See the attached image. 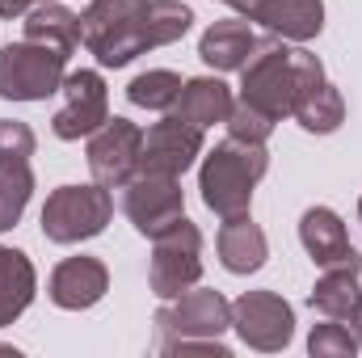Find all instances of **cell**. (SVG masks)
Wrapping results in <instances>:
<instances>
[{
	"label": "cell",
	"instance_id": "d4e9b609",
	"mask_svg": "<svg viewBox=\"0 0 362 358\" xmlns=\"http://www.w3.org/2000/svg\"><path fill=\"white\" fill-rule=\"evenodd\" d=\"M308 350H312L316 358H354L358 354V337H354L350 325L325 316L320 325H312V333H308Z\"/></svg>",
	"mask_w": 362,
	"mask_h": 358
},
{
	"label": "cell",
	"instance_id": "ba28073f",
	"mask_svg": "<svg viewBox=\"0 0 362 358\" xmlns=\"http://www.w3.org/2000/svg\"><path fill=\"white\" fill-rule=\"evenodd\" d=\"M232 329L245 346L278 354L295 337V308L278 291H245L240 299H232Z\"/></svg>",
	"mask_w": 362,
	"mask_h": 358
},
{
	"label": "cell",
	"instance_id": "d6986e66",
	"mask_svg": "<svg viewBox=\"0 0 362 358\" xmlns=\"http://www.w3.org/2000/svg\"><path fill=\"white\" fill-rule=\"evenodd\" d=\"M21 30H25L30 42H42V47H51V51H59V55H72V51L81 47V13H72L64 0H42V4H34V8L25 13Z\"/></svg>",
	"mask_w": 362,
	"mask_h": 358
},
{
	"label": "cell",
	"instance_id": "277c9868",
	"mask_svg": "<svg viewBox=\"0 0 362 358\" xmlns=\"http://www.w3.org/2000/svg\"><path fill=\"white\" fill-rule=\"evenodd\" d=\"M110 215H114V198H110L105 185L93 181V185L51 190L47 202H42L38 224H42V236L51 245H81V241H93V236L105 232Z\"/></svg>",
	"mask_w": 362,
	"mask_h": 358
},
{
	"label": "cell",
	"instance_id": "52a82bcc",
	"mask_svg": "<svg viewBox=\"0 0 362 358\" xmlns=\"http://www.w3.org/2000/svg\"><path fill=\"white\" fill-rule=\"evenodd\" d=\"M156 325V350L165 354L181 337H223L232 329V304L219 291L189 287L177 299H165V308L152 316Z\"/></svg>",
	"mask_w": 362,
	"mask_h": 358
},
{
	"label": "cell",
	"instance_id": "7a4b0ae2",
	"mask_svg": "<svg viewBox=\"0 0 362 358\" xmlns=\"http://www.w3.org/2000/svg\"><path fill=\"white\" fill-rule=\"evenodd\" d=\"M320 81H329L320 55H312L308 47H286V38L270 34V38H257L249 64L240 68V97L236 101L282 122V118H291L299 97L312 93Z\"/></svg>",
	"mask_w": 362,
	"mask_h": 358
},
{
	"label": "cell",
	"instance_id": "6da1fadb",
	"mask_svg": "<svg viewBox=\"0 0 362 358\" xmlns=\"http://www.w3.org/2000/svg\"><path fill=\"white\" fill-rule=\"evenodd\" d=\"M194 25V8L181 0H89L81 13V42L101 68H127L131 59L177 42Z\"/></svg>",
	"mask_w": 362,
	"mask_h": 358
},
{
	"label": "cell",
	"instance_id": "7402d4cb",
	"mask_svg": "<svg viewBox=\"0 0 362 358\" xmlns=\"http://www.w3.org/2000/svg\"><path fill=\"white\" fill-rule=\"evenodd\" d=\"M291 118L308 131V135H333L346 122V97L337 93L333 81H320L312 93L299 97V105L291 110Z\"/></svg>",
	"mask_w": 362,
	"mask_h": 358
},
{
	"label": "cell",
	"instance_id": "3957f363",
	"mask_svg": "<svg viewBox=\"0 0 362 358\" xmlns=\"http://www.w3.org/2000/svg\"><path fill=\"white\" fill-rule=\"evenodd\" d=\"M270 169V152L266 144H245V139H223L202 156L198 169V190L206 211H215L219 219L228 215H245L253 207V190Z\"/></svg>",
	"mask_w": 362,
	"mask_h": 358
},
{
	"label": "cell",
	"instance_id": "ffe728a7",
	"mask_svg": "<svg viewBox=\"0 0 362 358\" xmlns=\"http://www.w3.org/2000/svg\"><path fill=\"white\" fill-rule=\"evenodd\" d=\"M358 274H362V258H358V262H346V266H329L320 278H316V287H312L308 304H312L320 316L350 321V316H354V308L362 304Z\"/></svg>",
	"mask_w": 362,
	"mask_h": 358
},
{
	"label": "cell",
	"instance_id": "e0dca14e",
	"mask_svg": "<svg viewBox=\"0 0 362 358\" xmlns=\"http://www.w3.org/2000/svg\"><path fill=\"white\" fill-rule=\"evenodd\" d=\"M253 47H257V34H253V25H249L245 17L215 21V25H206V34L198 38V55H202V64L215 68V72H240V68L249 64Z\"/></svg>",
	"mask_w": 362,
	"mask_h": 358
},
{
	"label": "cell",
	"instance_id": "8fae6325",
	"mask_svg": "<svg viewBox=\"0 0 362 358\" xmlns=\"http://www.w3.org/2000/svg\"><path fill=\"white\" fill-rule=\"evenodd\" d=\"M64 105L51 118V131L59 139H89L93 131L110 118V89L97 68H81L64 76Z\"/></svg>",
	"mask_w": 362,
	"mask_h": 358
},
{
	"label": "cell",
	"instance_id": "9a60e30c",
	"mask_svg": "<svg viewBox=\"0 0 362 358\" xmlns=\"http://www.w3.org/2000/svg\"><path fill=\"white\" fill-rule=\"evenodd\" d=\"M299 241L308 249V258L320 270L329 266H346V262H358L362 253L350 245V232L341 224V215L333 207H308L299 215Z\"/></svg>",
	"mask_w": 362,
	"mask_h": 358
},
{
	"label": "cell",
	"instance_id": "5b68a950",
	"mask_svg": "<svg viewBox=\"0 0 362 358\" xmlns=\"http://www.w3.org/2000/svg\"><path fill=\"white\" fill-rule=\"evenodd\" d=\"M68 55L42 47V42H8L0 51V97L4 101H47L64 89Z\"/></svg>",
	"mask_w": 362,
	"mask_h": 358
},
{
	"label": "cell",
	"instance_id": "83f0119b",
	"mask_svg": "<svg viewBox=\"0 0 362 358\" xmlns=\"http://www.w3.org/2000/svg\"><path fill=\"white\" fill-rule=\"evenodd\" d=\"M34 4H42V0H0V17H25Z\"/></svg>",
	"mask_w": 362,
	"mask_h": 358
},
{
	"label": "cell",
	"instance_id": "4dcf8cb0",
	"mask_svg": "<svg viewBox=\"0 0 362 358\" xmlns=\"http://www.w3.org/2000/svg\"><path fill=\"white\" fill-rule=\"evenodd\" d=\"M358 219H362V198H358Z\"/></svg>",
	"mask_w": 362,
	"mask_h": 358
},
{
	"label": "cell",
	"instance_id": "8992f818",
	"mask_svg": "<svg viewBox=\"0 0 362 358\" xmlns=\"http://www.w3.org/2000/svg\"><path fill=\"white\" fill-rule=\"evenodd\" d=\"M202 278V232L181 215L173 228L152 236V262H148V287L156 299H177L181 291L198 287Z\"/></svg>",
	"mask_w": 362,
	"mask_h": 358
},
{
	"label": "cell",
	"instance_id": "30bf717a",
	"mask_svg": "<svg viewBox=\"0 0 362 358\" xmlns=\"http://www.w3.org/2000/svg\"><path fill=\"white\" fill-rule=\"evenodd\" d=\"M139 152H144V131L131 118H105L89 135V173L105 190H122L139 173Z\"/></svg>",
	"mask_w": 362,
	"mask_h": 358
},
{
	"label": "cell",
	"instance_id": "2e32d148",
	"mask_svg": "<svg viewBox=\"0 0 362 358\" xmlns=\"http://www.w3.org/2000/svg\"><path fill=\"white\" fill-rule=\"evenodd\" d=\"M215 249H219V262H223L228 274H257L266 266V258H270V241H266L262 224H253L249 211L245 215H228L219 224Z\"/></svg>",
	"mask_w": 362,
	"mask_h": 358
},
{
	"label": "cell",
	"instance_id": "4fadbf2b",
	"mask_svg": "<svg viewBox=\"0 0 362 358\" xmlns=\"http://www.w3.org/2000/svg\"><path fill=\"white\" fill-rule=\"evenodd\" d=\"M105 291H110V270L101 258H89V253L64 258L51 270V282H47L51 304L64 312H85V308L105 299Z\"/></svg>",
	"mask_w": 362,
	"mask_h": 358
},
{
	"label": "cell",
	"instance_id": "603a6c76",
	"mask_svg": "<svg viewBox=\"0 0 362 358\" xmlns=\"http://www.w3.org/2000/svg\"><path fill=\"white\" fill-rule=\"evenodd\" d=\"M34 194V169L30 161H0V232L17 228Z\"/></svg>",
	"mask_w": 362,
	"mask_h": 358
},
{
	"label": "cell",
	"instance_id": "cb8c5ba5",
	"mask_svg": "<svg viewBox=\"0 0 362 358\" xmlns=\"http://www.w3.org/2000/svg\"><path fill=\"white\" fill-rule=\"evenodd\" d=\"M181 85H185V81H181L177 72H169V68H148V72H139V76L127 85V101L139 105V110L169 114L173 101L181 97Z\"/></svg>",
	"mask_w": 362,
	"mask_h": 358
},
{
	"label": "cell",
	"instance_id": "ac0fdd59",
	"mask_svg": "<svg viewBox=\"0 0 362 358\" xmlns=\"http://www.w3.org/2000/svg\"><path fill=\"white\" fill-rule=\"evenodd\" d=\"M232 105H236V97H232V89L219 76H194V81L181 85V97L173 101L169 114L181 118V122H189V127H198V131H206L215 122H228Z\"/></svg>",
	"mask_w": 362,
	"mask_h": 358
},
{
	"label": "cell",
	"instance_id": "9c48e42d",
	"mask_svg": "<svg viewBox=\"0 0 362 358\" xmlns=\"http://www.w3.org/2000/svg\"><path fill=\"white\" fill-rule=\"evenodd\" d=\"M122 211L131 219V228L139 236H160L165 228H173L185 215V190L181 178H165V173H135L122 185Z\"/></svg>",
	"mask_w": 362,
	"mask_h": 358
},
{
	"label": "cell",
	"instance_id": "7c38bea8",
	"mask_svg": "<svg viewBox=\"0 0 362 358\" xmlns=\"http://www.w3.org/2000/svg\"><path fill=\"white\" fill-rule=\"evenodd\" d=\"M202 156V131L181 122V118H160L144 131V152H139V173H165L181 178L194 161Z\"/></svg>",
	"mask_w": 362,
	"mask_h": 358
},
{
	"label": "cell",
	"instance_id": "484cf974",
	"mask_svg": "<svg viewBox=\"0 0 362 358\" xmlns=\"http://www.w3.org/2000/svg\"><path fill=\"white\" fill-rule=\"evenodd\" d=\"M274 118H266L262 110H253V105H245V101H236L232 105V114H228V135L232 139H245V144H266L274 135Z\"/></svg>",
	"mask_w": 362,
	"mask_h": 358
},
{
	"label": "cell",
	"instance_id": "f1b7e54d",
	"mask_svg": "<svg viewBox=\"0 0 362 358\" xmlns=\"http://www.w3.org/2000/svg\"><path fill=\"white\" fill-rule=\"evenodd\" d=\"M350 325H354V337H358V350H362V304L354 308V316H350Z\"/></svg>",
	"mask_w": 362,
	"mask_h": 358
},
{
	"label": "cell",
	"instance_id": "44dd1931",
	"mask_svg": "<svg viewBox=\"0 0 362 358\" xmlns=\"http://www.w3.org/2000/svg\"><path fill=\"white\" fill-rule=\"evenodd\" d=\"M34 291H38L34 262H30L21 249L0 245V329L13 325V321L34 304Z\"/></svg>",
	"mask_w": 362,
	"mask_h": 358
},
{
	"label": "cell",
	"instance_id": "f546056e",
	"mask_svg": "<svg viewBox=\"0 0 362 358\" xmlns=\"http://www.w3.org/2000/svg\"><path fill=\"white\" fill-rule=\"evenodd\" d=\"M219 4H232V8L240 13V8H245V4H253V0H219Z\"/></svg>",
	"mask_w": 362,
	"mask_h": 358
},
{
	"label": "cell",
	"instance_id": "5bb4252c",
	"mask_svg": "<svg viewBox=\"0 0 362 358\" xmlns=\"http://www.w3.org/2000/svg\"><path fill=\"white\" fill-rule=\"evenodd\" d=\"M240 17L286 42H312L325 30V0H253L240 8Z\"/></svg>",
	"mask_w": 362,
	"mask_h": 358
},
{
	"label": "cell",
	"instance_id": "4316f807",
	"mask_svg": "<svg viewBox=\"0 0 362 358\" xmlns=\"http://www.w3.org/2000/svg\"><path fill=\"white\" fill-rule=\"evenodd\" d=\"M38 148L30 122H17V118H0V161H30Z\"/></svg>",
	"mask_w": 362,
	"mask_h": 358
}]
</instances>
